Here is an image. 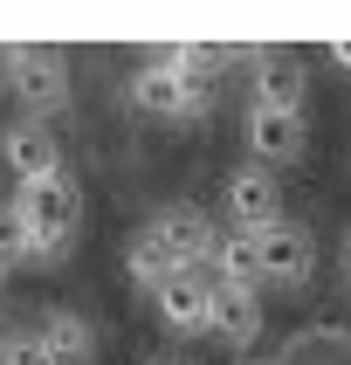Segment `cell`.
<instances>
[{
    "label": "cell",
    "instance_id": "6da1fadb",
    "mask_svg": "<svg viewBox=\"0 0 351 365\" xmlns=\"http://www.w3.org/2000/svg\"><path fill=\"white\" fill-rule=\"evenodd\" d=\"M7 207L35 227V242H69V227H76V214H83V186L69 180V173H41V180H21Z\"/></svg>",
    "mask_w": 351,
    "mask_h": 365
},
{
    "label": "cell",
    "instance_id": "7a4b0ae2",
    "mask_svg": "<svg viewBox=\"0 0 351 365\" xmlns=\"http://www.w3.org/2000/svg\"><path fill=\"white\" fill-rule=\"evenodd\" d=\"M7 76H14V97L35 110V118H56L62 103H69V62L56 48H7Z\"/></svg>",
    "mask_w": 351,
    "mask_h": 365
},
{
    "label": "cell",
    "instance_id": "3957f363",
    "mask_svg": "<svg viewBox=\"0 0 351 365\" xmlns=\"http://www.w3.org/2000/svg\"><path fill=\"white\" fill-rule=\"evenodd\" d=\"M145 227L165 242V255H172L179 269H206V262H214V248H221V235H214V221H206V207H193V200L159 207Z\"/></svg>",
    "mask_w": 351,
    "mask_h": 365
},
{
    "label": "cell",
    "instance_id": "277c9868",
    "mask_svg": "<svg viewBox=\"0 0 351 365\" xmlns=\"http://www.w3.org/2000/svg\"><path fill=\"white\" fill-rule=\"evenodd\" d=\"M131 103H138L145 118H186V110H200V103H206V90H193L165 56H152L138 76H131Z\"/></svg>",
    "mask_w": 351,
    "mask_h": 365
},
{
    "label": "cell",
    "instance_id": "5b68a950",
    "mask_svg": "<svg viewBox=\"0 0 351 365\" xmlns=\"http://www.w3.org/2000/svg\"><path fill=\"white\" fill-rule=\"evenodd\" d=\"M227 214H234V227H248V235L276 227L283 221V186H276V173H262V165L227 173Z\"/></svg>",
    "mask_w": 351,
    "mask_h": 365
},
{
    "label": "cell",
    "instance_id": "8992f818",
    "mask_svg": "<svg viewBox=\"0 0 351 365\" xmlns=\"http://www.w3.org/2000/svg\"><path fill=\"white\" fill-rule=\"evenodd\" d=\"M0 159H7L14 180H41V173H62V145H56V131L41 118H21L14 131L0 138Z\"/></svg>",
    "mask_w": 351,
    "mask_h": 365
},
{
    "label": "cell",
    "instance_id": "52a82bcc",
    "mask_svg": "<svg viewBox=\"0 0 351 365\" xmlns=\"http://www.w3.org/2000/svg\"><path fill=\"white\" fill-rule=\"evenodd\" d=\"M248 152L255 165H289L303 152V110H248Z\"/></svg>",
    "mask_w": 351,
    "mask_h": 365
},
{
    "label": "cell",
    "instance_id": "ba28073f",
    "mask_svg": "<svg viewBox=\"0 0 351 365\" xmlns=\"http://www.w3.org/2000/svg\"><path fill=\"white\" fill-rule=\"evenodd\" d=\"M310 276V235L296 221H276V227H262V283H276V289H296Z\"/></svg>",
    "mask_w": 351,
    "mask_h": 365
},
{
    "label": "cell",
    "instance_id": "9c48e42d",
    "mask_svg": "<svg viewBox=\"0 0 351 365\" xmlns=\"http://www.w3.org/2000/svg\"><path fill=\"white\" fill-rule=\"evenodd\" d=\"M152 304H159V317L172 331H206V317H214V283H206L200 269H179Z\"/></svg>",
    "mask_w": 351,
    "mask_h": 365
},
{
    "label": "cell",
    "instance_id": "30bf717a",
    "mask_svg": "<svg viewBox=\"0 0 351 365\" xmlns=\"http://www.w3.org/2000/svg\"><path fill=\"white\" fill-rule=\"evenodd\" d=\"M206 331H214L221 345H248V338L262 331V304H255V289L214 283V317H206Z\"/></svg>",
    "mask_w": 351,
    "mask_h": 365
},
{
    "label": "cell",
    "instance_id": "8fae6325",
    "mask_svg": "<svg viewBox=\"0 0 351 365\" xmlns=\"http://www.w3.org/2000/svg\"><path fill=\"white\" fill-rule=\"evenodd\" d=\"M41 338H48V359L56 365H90L97 359V331L83 310H41Z\"/></svg>",
    "mask_w": 351,
    "mask_h": 365
},
{
    "label": "cell",
    "instance_id": "7c38bea8",
    "mask_svg": "<svg viewBox=\"0 0 351 365\" xmlns=\"http://www.w3.org/2000/svg\"><path fill=\"white\" fill-rule=\"evenodd\" d=\"M303 83H310L303 62L276 48V56H262V69H255V103H262V110H303Z\"/></svg>",
    "mask_w": 351,
    "mask_h": 365
},
{
    "label": "cell",
    "instance_id": "4fadbf2b",
    "mask_svg": "<svg viewBox=\"0 0 351 365\" xmlns=\"http://www.w3.org/2000/svg\"><path fill=\"white\" fill-rule=\"evenodd\" d=\"M214 283H241V289L262 283V235H248V227L221 235V248H214Z\"/></svg>",
    "mask_w": 351,
    "mask_h": 365
},
{
    "label": "cell",
    "instance_id": "5bb4252c",
    "mask_svg": "<svg viewBox=\"0 0 351 365\" xmlns=\"http://www.w3.org/2000/svg\"><path fill=\"white\" fill-rule=\"evenodd\" d=\"M124 269H131V283H138V289H152V297H159V289L179 276V262L165 255V242L152 235V227H138V235L124 242Z\"/></svg>",
    "mask_w": 351,
    "mask_h": 365
},
{
    "label": "cell",
    "instance_id": "9a60e30c",
    "mask_svg": "<svg viewBox=\"0 0 351 365\" xmlns=\"http://www.w3.org/2000/svg\"><path fill=\"white\" fill-rule=\"evenodd\" d=\"M0 365H56L41 324H14V331H7V338H0Z\"/></svg>",
    "mask_w": 351,
    "mask_h": 365
},
{
    "label": "cell",
    "instance_id": "2e32d148",
    "mask_svg": "<svg viewBox=\"0 0 351 365\" xmlns=\"http://www.w3.org/2000/svg\"><path fill=\"white\" fill-rule=\"evenodd\" d=\"M28 255H35V227L21 221L14 207H0V262H7V269H21Z\"/></svg>",
    "mask_w": 351,
    "mask_h": 365
},
{
    "label": "cell",
    "instance_id": "e0dca14e",
    "mask_svg": "<svg viewBox=\"0 0 351 365\" xmlns=\"http://www.w3.org/2000/svg\"><path fill=\"white\" fill-rule=\"evenodd\" d=\"M330 56H337V62H345V69H351V41H330Z\"/></svg>",
    "mask_w": 351,
    "mask_h": 365
},
{
    "label": "cell",
    "instance_id": "ac0fdd59",
    "mask_svg": "<svg viewBox=\"0 0 351 365\" xmlns=\"http://www.w3.org/2000/svg\"><path fill=\"white\" fill-rule=\"evenodd\" d=\"M7 331H14V324H7V310H0V338H7Z\"/></svg>",
    "mask_w": 351,
    "mask_h": 365
},
{
    "label": "cell",
    "instance_id": "d6986e66",
    "mask_svg": "<svg viewBox=\"0 0 351 365\" xmlns=\"http://www.w3.org/2000/svg\"><path fill=\"white\" fill-rule=\"evenodd\" d=\"M152 365H186V359H152Z\"/></svg>",
    "mask_w": 351,
    "mask_h": 365
},
{
    "label": "cell",
    "instance_id": "ffe728a7",
    "mask_svg": "<svg viewBox=\"0 0 351 365\" xmlns=\"http://www.w3.org/2000/svg\"><path fill=\"white\" fill-rule=\"evenodd\" d=\"M345 276H351V242H345Z\"/></svg>",
    "mask_w": 351,
    "mask_h": 365
},
{
    "label": "cell",
    "instance_id": "44dd1931",
    "mask_svg": "<svg viewBox=\"0 0 351 365\" xmlns=\"http://www.w3.org/2000/svg\"><path fill=\"white\" fill-rule=\"evenodd\" d=\"M248 365H276V359H248Z\"/></svg>",
    "mask_w": 351,
    "mask_h": 365
}]
</instances>
